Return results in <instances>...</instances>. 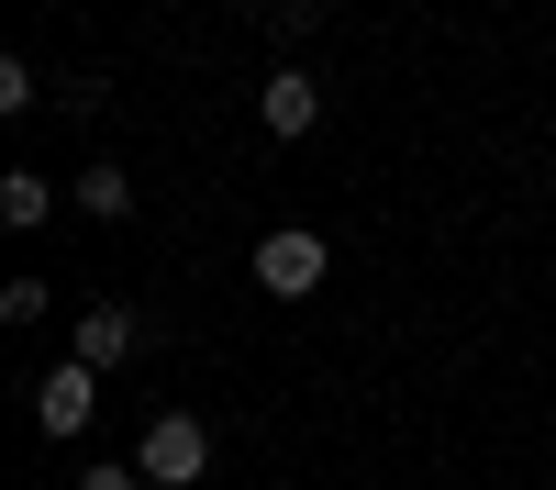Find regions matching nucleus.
<instances>
[{"label": "nucleus", "mask_w": 556, "mask_h": 490, "mask_svg": "<svg viewBox=\"0 0 556 490\" xmlns=\"http://www.w3.org/2000/svg\"><path fill=\"white\" fill-rule=\"evenodd\" d=\"M323 267H334V246H323L312 223H278V235H256V290H267V301H312Z\"/></svg>", "instance_id": "1"}, {"label": "nucleus", "mask_w": 556, "mask_h": 490, "mask_svg": "<svg viewBox=\"0 0 556 490\" xmlns=\"http://www.w3.org/2000/svg\"><path fill=\"white\" fill-rule=\"evenodd\" d=\"M134 468H146L156 490H190V479L212 468V424H201V413H156L146 445H134Z\"/></svg>", "instance_id": "2"}, {"label": "nucleus", "mask_w": 556, "mask_h": 490, "mask_svg": "<svg viewBox=\"0 0 556 490\" xmlns=\"http://www.w3.org/2000/svg\"><path fill=\"white\" fill-rule=\"evenodd\" d=\"M134 345H146V312L134 301H89L78 312V368H123Z\"/></svg>", "instance_id": "3"}, {"label": "nucleus", "mask_w": 556, "mask_h": 490, "mask_svg": "<svg viewBox=\"0 0 556 490\" xmlns=\"http://www.w3.org/2000/svg\"><path fill=\"white\" fill-rule=\"evenodd\" d=\"M89 413H101V368H78V356H67L56 379H34V424H45V435H78Z\"/></svg>", "instance_id": "4"}, {"label": "nucleus", "mask_w": 556, "mask_h": 490, "mask_svg": "<svg viewBox=\"0 0 556 490\" xmlns=\"http://www.w3.org/2000/svg\"><path fill=\"white\" fill-rule=\"evenodd\" d=\"M256 123L278 134V146H301V134L323 123V89H312V67H278V78L256 89Z\"/></svg>", "instance_id": "5"}, {"label": "nucleus", "mask_w": 556, "mask_h": 490, "mask_svg": "<svg viewBox=\"0 0 556 490\" xmlns=\"http://www.w3.org/2000/svg\"><path fill=\"white\" fill-rule=\"evenodd\" d=\"M0 223H12V235H34V223H56V190H45L34 167H12V178H0Z\"/></svg>", "instance_id": "6"}, {"label": "nucleus", "mask_w": 556, "mask_h": 490, "mask_svg": "<svg viewBox=\"0 0 556 490\" xmlns=\"http://www.w3.org/2000/svg\"><path fill=\"white\" fill-rule=\"evenodd\" d=\"M78 212H89V223H123V212H134V178H123V167L101 156V167L78 178Z\"/></svg>", "instance_id": "7"}, {"label": "nucleus", "mask_w": 556, "mask_h": 490, "mask_svg": "<svg viewBox=\"0 0 556 490\" xmlns=\"http://www.w3.org/2000/svg\"><path fill=\"white\" fill-rule=\"evenodd\" d=\"M45 312H56V290H45V279H12V290H0V324H45Z\"/></svg>", "instance_id": "8"}, {"label": "nucleus", "mask_w": 556, "mask_h": 490, "mask_svg": "<svg viewBox=\"0 0 556 490\" xmlns=\"http://www.w3.org/2000/svg\"><path fill=\"white\" fill-rule=\"evenodd\" d=\"M134 479H146V468H78L67 490H134Z\"/></svg>", "instance_id": "9"}]
</instances>
